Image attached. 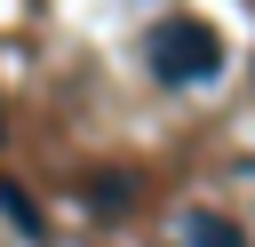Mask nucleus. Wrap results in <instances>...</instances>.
<instances>
[{"label":"nucleus","mask_w":255,"mask_h":247,"mask_svg":"<svg viewBox=\"0 0 255 247\" xmlns=\"http://www.w3.org/2000/svg\"><path fill=\"white\" fill-rule=\"evenodd\" d=\"M183 247H247V231L231 215H183Z\"/></svg>","instance_id":"2"},{"label":"nucleus","mask_w":255,"mask_h":247,"mask_svg":"<svg viewBox=\"0 0 255 247\" xmlns=\"http://www.w3.org/2000/svg\"><path fill=\"white\" fill-rule=\"evenodd\" d=\"M143 56H151V72L167 88H199V80L223 72V32L207 16H159L151 40H143Z\"/></svg>","instance_id":"1"},{"label":"nucleus","mask_w":255,"mask_h":247,"mask_svg":"<svg viewBox=\"0 0 255 247\" xmlns=\"http://www.w3.org/2000/svg\"><path fill=\"white\" fill-rule=\"evenodd\" d=\"M0 207H8V223H16L24 239H40V207H32V199H24V191H16L8 175H0Z\"/></svg>","instance_id":"3"}]
</instances>
